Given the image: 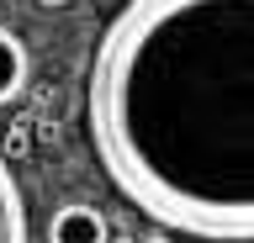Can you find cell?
Wrapping results in <instances>:
<instances>
[{"label":"cell","mask_w":254,"mask_h":243,"mask_svg":"<svg viewBox=\"0 0 254 243\" xmlns=\"http://www.w3.org/2000/svg\"><path fill=\"white\" fill-rule=\"evenodd\" d=\"M90 148L159 227L254 238V0H127L90 64Z\"/></svg>","instance_id":"obj_1"},{"label":"cell","mask_w":254,"mask_h":243,"mask_svg":"<svg viewBox=\"0 0 254 243\" xmlns=\"http://www.w3.org/2000/svg\"><path fill=\"white\" fill-rule=\"evenodd\" d=\"M48 243H111L106 233V217L95 206H59L53 211V222H48Z\"/></svg>","instance_id":"obj_2"},{"label":"cell","mask_w":254,"mask_h":243,"mask_svg":"<svg viewBox=\"0 0 254 243\" xmlns=\"http://www.w3.org/2000/svg\"><path fill=\"white\" fill-rule=\"evenodd\" d=\"M0 243H32V233H27V201H21V185H16L5 153H0Z\"/></svg>","instance_id":"obj_3"},{"label":"cell","mask_w":254,"mask_h":243,"mask_svg":"<svg viewBox=\"0 0 254 243\" xmlns=\"http://www.w3.org/2000/svg\"><path fill=\"white\" fill-rule=\"evenodd\" d=\"M27 90V43L0 27V106Z\"/></svg>","instance_id":"obj_4"},{"label":"cell","mask_w":254,"mask_h":243,"mask_svg":"<svg viewBox=\"0 0 254 243\" xmlns=\"http://www.w3.org/2000/svg\"><path fill=\"white\" fill-rule=\"evenodd\" d=\"M143 243H175V238H164V233H154V238H143Z\"/></svg>","instance_id":"obj_5"},{"label":"cell","mask_w":254,"mask_h":243,"mask_svg":"<svg viewBox=\"0 0 254 243\" xmlns=\"http://www.w3.org/2000/svg\"><path fill=\"white\" fill-rule=\"evenodd\" d=\"M37 5H69V0H37Z\"/></svg>","instance_id":"obj_6"},{"label":"cell","mask_w":254,"mask_h":243,"mask_svg":"<svg viewBox=\"0 0 254 243\" xmlns=\"http://www.w3.org/2000/svg\"><path fill=\"white\" fill-rule=\"evenodd\" d=\"M0 16H5V5H0Z\"/></svg>","instance_id":"obj_7"}]
</instances>
